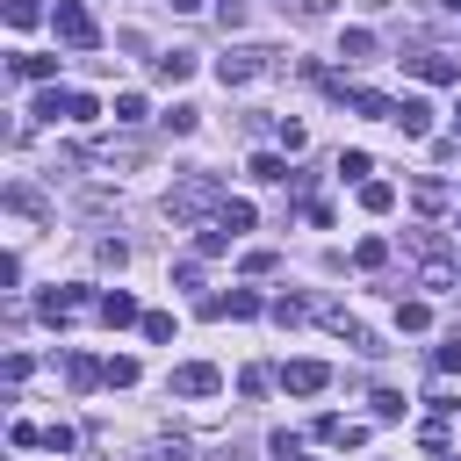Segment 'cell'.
<instances>
[{"instance_id":"cell-32","label":"cell","mask_w":461,"mask_h":461,"mask_svg":"<svg viewBox=\"0 0 461 461\" xmlns=\"http://www.w3.org/2000/svg\"><path fill=\"white\" fill-rule=\"evenodd\" d=\"M281 144H288V151H303V144H310V130H303L295 115H281Z\"/></svg>"},{"instance_id":"cell-16","label":"cell","mask_w":461,"mask_h":461,"mask_svg":"<svg viewBox=\"0 0 461 461\" xmlns=\"http://www.w3.org/2000/svg\"><path fill=\"white\" fill-rule=\"evenodd\" d=\"M14 79H58V58H29V50H14Z\"/></svg>"},{"instance_id":"cell-8","label":"cell","mask_w":461,"mask_h":461,"mask_svg":"<svg viewBox=\"0 0 461 461\" xmlns=\"http://www.w3.org/2000/svg\"><path fill=\"white\" fill-rule=\"evenodd\" d=\"M411 72H418L425 86H461V65H454L447 50H418V58H411Z\"/></svg>"},{"instance_id":"cell-40","label":"cell","mask_w":461,"mask_h":461,"mask_svg":"<svg viewBox=\"0 0 461 461\" xmlns=\"http://www.w3.org/2000/svg\"><path fill=\"white\" fill-rule=\"evenodd\" d=\"M447 461H461V454H447Z\"/></svg>"},{"instance_id":"cell-12","label":"cell","mask_w":461,"mask_h":461,"mask_svg":"<svg viewBox=\"0 0 461 461\" xmlns=\"http://www.w3.org/2000/svg\"><path fill=\"white\" fill-rule=\"evenodd\" d=\"M151 72H158L166 86H180V79L194 72V50H158V58H151Z\"/></svg>"},{"instance_id":"cell-4","label":"cell","mask_w":461,"mask_h":461,"mask_svg":"<svg viewBox=\"0 0 461 461\" xmlns=\"http://www.w3.org/2000/svg\"><path fill=\"white\" fill-rule=\"evenodd\" d=\"M267 58H274V50L238 43V50H223V58H216V79H223V86H245V79H259V72H267Z\"/></svg>"},{"instance_id":"cell-6","label":"cell","mask_w":461,"mask_h":461,"mask_svg":"<svg viewBox=\"0 0 461 461\" xmlns=\"http://www.w3.org/2000/svg\"><path fill=\"white\" fill-rule=\"evenodd\" d=\"M166 389H173V396H216V389H223V375H216L209 360H180V367L166 375Z\"/></svg>"},{"instance_id":"cell-13","label":"cell","mask_w":461,"mask_h":461,"mask_svg":"<svg viewBox=\"0 0 461 461\" xmlns=\"http://www.w3.org/2000/svg\"><path fill=\"white\" fill-rule=\"evenodd\" d=\"M65 375H72V389H94V382H108V360H94V353H72V360H65Z\"/></svg>"},{"instance_id":"cell-28","label":"cell","mask_w":461,"mask_h":461,"mask_svg":"<svg viewBox=\"0 0 461 461\" xmlns=\"http://www.w3.org/2000/svg\"><path fill=\"white\" fill-rule=\"evenodd\" d=\"M303 317H310L303 295H281V303H274V324H303Z\"/></svg>"},{"instance_id":"cell-11","label":"cell","mask_w":461,"mask_h":461,"mask_svg":"<svg viewBox=\"0 0 461 461\" xmlns=\"http://www.w3.org/2000/svg\"><path fill=\"white\" fill-rule=\"evenodd\" d=\"M396 130H403V137H425V130H432V108H425L418 94H403V101H396Z\"/></svg>"},{"instance_id":"cell-20","label":"cell","mask_w":461,"mask_h":461,"mask_svg":"<svg viewBox=\"0 0 461 461\" xmlns=\"http://www.w3.org/2000/svg\"><path fill=\"white\" fill-rule=\"evenodd\" d=\"M252 180H267V187H281V180H288V158H274V151H259V158H252Z\"/></svg>"},{"instance_id":"cell-33","label":"cell","mask_w":461,"mask_h":461,"mask_svg":"<svg viewBox=\"0 0 461 461\" xmlns=\"http://www.w3.org/2000/svg\"><path fill=\"white\" fill-rule=\"evenodd\" d=\"M94 252H101V267H122V259H130V245H122V238H101Z\"/></svg>"},{"instance_id":"cell-35","label":"cell","mask_w":461,"mask_h":461,"mask_svg":"<svg viewBox=\"0 0 461 461\" xmlns=\"http://www.w3.org/2000/svg\"><path fill=\"white\" fill-rule=\"evenodd\" d=\"M216 14H223V29H238L245 22V0H216Z\"/></svg>"},{"instance_id":"cell-15","label":"cell","mask_w":461,"mask_h":461,"mask_svg":"<svg viewBox=\"0 0 461 461\" xmlns=\"http://www.w3.org/2000/svg\"><path fill=\"white\" fill-rule=\"evenodd\" d=\"M339 58H346V65H367V58H375V36H367V29H346V36H339Z\"/></svg>"},{"instance_id":"cell-10","label":"cell","mask_w":461,"mask_h":461,"mask_svg":"<svg viewBox=\"0 0 461 461\" xmlns=\"http://www.w3.org/2000/svg\"><path fill=\"white\" fill-rule=\"evenodd\" d=\"M101 324H115V331H122V324H144L137 295H130V288H108V295H101Z\"/></svg>"},{"instance_id":"cell-14","label":"cell","mask_w":461,"mask_h":461,"mask_svg":"<svg viewBox=\"0 0 461 461\" xmlns=\"http://www.w3.org/2000/svg\"><path fill=\"white\" fill-rule=\"evenodd\" d=\"M360 209H367V216H389V209H396V187H389V180H360Z\"/></svg>"},{"instance_id":"cell-17","label":"cell","mask_w":461,"mask_h":461,"mask_svg":"<svg viewBox=\"0 0 461 461\" xmlns=\"http://www.w3.org/2000/svg\"><path fill=\"white\" fill-rule=\"evenodd\" d=\"M411 202H418L425 216H439V209H447V180H418V187H411Z\"/></svg>"},{"instance_id":"cell-26","label":"cell","mask_w":461,"mask_h":461,"mask_svg":"<svg viewBox=\"0 0 461 461\" xmlns=\"http://www.w3.org/2000/svg\"><path fill=\"white\" fill-rule=\"evenodd\" d=\"M130 382H137V360L115 353V360H108V389H130Z\"/></svg>"},{"instance_id":"cell-21","label":"cell","mask_w":461,"mask_h":461,"mask_svg":"<svg viewBox=\"0 0 461 461\" xmlns=\"http://www.w3.org/2000/svg\"><path fill=\"white\" fill-rule=\"evenodd\" d=\"M382 259H389V245H382V238H360V245H353V267H367V274H375Z\"/></svg>"},{"instance_id":"cell-23","label":"cell","mask_w":461,"mask_h":461,"mask_svg":"<svg viewBox=\"0 0 461 461\" xmlns=\"http://www.w3.org/2000/svg\"><path fill=\"white\" fill-rule=\"evenodd\" d=\"M418 288H454V267H447V259H425V274H418Z\"/></svg>"},{"instance_id":"cell-22","label":"cell","mask_w":461,"mask_h":461,"mask_svg":"<svg viewBox=\"0 0 461 461\" xmlns=\"http://www.w3.org/2000/svg\"><path fill=\"white\" fill-rule=\"evenodd\" d=\"M339 173H346V180H367L375 158H367V151H339Z\"/></svg>"},{"instance_id":"cell-7","label":"cell","mask_w":461,"mask_h":461,"mask_svg":"<svg viewBox=\"0 0 461 461\" xmlns=\"http://www.w3.org/2000/svg\"><path fill=\"white\" fill-rule=\"evenodd\" d=\"M281 389L288 396H317V389H331V367L324 360H288L281 367Z\"/></svg>"},{"instance_id":"cell-19","label":"cell","mask_w":461,"mask_h":461,"mask_svg":"<svg viewBox=\"0 0 461 461\" xmlns=\"http://www.w3.org/2000/svg\"><path fill=\"white\" fill-rule=\"evenodd\" d=\"M216 230H230V238L252 230V202H223V209H216Z\"/></svg>"},{"instance_id":"cell-3","label":"cell","mask_w":461,"mask_h":461,"mask_svg":"<svg viewBox=\"0 0 461 461\" xmlns=\"http://www.w3.org/2000/svg\"><path fill=\"white\" fill-rule=\"evenodd\" d=\"M29 115H50V122H58V115H65V122H94L101 108H94V94H58V86H43Z\"/></svg>"},{"instance_id":"cell-24","label":"cell","mask_w":461,"mask_h":461,"mask_svg":"<svg viewBox=\"0 0 461 461\" xmlns=\"http://www.w3.org/2000/svg\"><path fill=\"white\" fill-rule=\"evenodd\" d=\"M396 324H403V331H425L432 310H425V303H396Z\"/></svg>"},{"instance_id":"cell-2","label":"cell","mask_w":461,"mask_h":461,"mask_svg":"<svg viewBox=\"0 0 461 461\" xmlns=\"http://www.w3.org/2000/svg\"><path fill=\"white\" fill-rule=\"evenodd\" d=\"M50 29L72 43V50H94L101 43V29H94V14H86V0H58L50 7Z\"/></svg>"},{"instance_id":"cell-39","label":"cell","mask_w":461,"mask_h":461,"mask_svg":"<svg viewBox=\"0 0 461 461\" xmlns=\"http://www.w3.org/2000/svg\"><path fill=\"white\" fill-rule=\"evenodd\" d=\"M454 130H461V101H454Z\"/></svg>"},{"instance_id":"cell-5","label":"cell","mask_w":461,"mask_h":461,"mask_svg":"<svg viewBox=\"0 0 461 461\" xmlns=\"http://www.w3.org/2000/svg\"><path fill=\"white\" fill-rule=\"evenodd\" d=\"M43 324H72V317H86V310H101V295H86V288H50L43 303Z\"/></svg>"},{"instance_id":"cell-30","label":"cell","mask_w":461,"mask_h":461,"mask_svg":"<svg viewBox=\"0 0 461 461\" xmlns=\"http://www.w3.org/2000/svg\"><path fill=\"white\" fill-rule=\"evenodd\" d=\"M267 447H274V461H303V439H295V432H274Z\"/></svg>"},{"instance_id":"cell-36","label":"cell","mask_w":461,"mask_h":461,"mask_svg":"<svg viewBox=\"0 0 461 461\" xmlns=\"http://www.w3.org/2000/svg\"><path fill=\"white\" fill-rule=\"evenodd\" d=\"M324 7H331V0H295V14H324Z\"/></svg>"},{"instance_id":"cell-25","label":"cell","mask_w":461,"mask_h":461,"mask_svg":"<svg viewBox=\"0 0 461 461\" xmlns=\"http://www.w3.org/2000/svg\"><path fill=\"white\" fill-rule=\"evenodd\" d=\"M137 331H144V339H158V346H166V339H173V317H166V310H144V324H137Z\"/></svg>"},{"instance_id":"cell-31","label":"cell","mask_w":461,"mask_h":461,"mask_svg":"<svg viewBox=\"0 0 461 461\" xmlns=\"http://www.w3.org/2000/svg\"><path fill=\"white\" fill-rule=\"evenodd\" d=\"M36 14H43V0H7V22H14V29H29Z\"/></svg>"},{"instance_id":"cell-18","label":"cell","mask_w":461,"mask_h":461,"mask_svg":"<svg viewBox=\"0 0 461 461\" xmlns=\"http://www.w3.org/2000/svg\"><path fill=\"white\" fill-rule=\"evenodd\" d=\"M7 209H22V216H50V202H43L36 187H22V180L7 187Z\"/></svg>"},{"instance_id":"cell-38","label":"cell","mask_w":461,"mask_h":461,"mask_svg":"<svg viewBox=\"0 0 461 461\" xmlns=\"http://www.w3.org/2000/svg\"><path fill=\"white\" fill-rule=\"evenodd\" d=\"M216 461H245V454H238V447H230V454H216Z\"/></svg>"},{"instance_id":"cell-27","label":"cell","mask_w":461,"mask_h":461,"mask_svg":"<svg viewBox=\"0 0 461 461\" xmlns=\"http://www.w3.org/2000/svg\"><path fill=\"white\" fill-rule=\"evenodd\" d=\"M115 122H144V94H115Z\"/></svg>"},{"instance_id":"cell-34","label":"cell","mask_w":461,"mask_h":461,"mask_svg":"<svg viewBox=\"0 0 461 461\" xmlns=\"http://www.w3.org/2000/svg\"><path fill=\"white\" fill-rule=\"evenodd\" d=\"M432 367H439V375H454V367H461V339H447V346L432 353Z\"/></svg>"},{"instance_id":"cell-29","label":"cell","mask_w":461,"mask_h":461,"mask_svg":"<svg viewBox=\"0 0 461 461\" xmlns=\"http://www.w3.org/2000/svg\"><path fill=\"white\" fill-rule=\"evenodd\" d=\"M375 418H382V425L403 418V396H396V389H375Z\"/></svg>"},{"instance_id":"cell-9","label":"cell","mask_w":461,"mask_h":461,"mask_svg":"<svg viewBox=\"0 0 461 461\" xmlns=\"http://www.w3.org/2000/svg\"><path fill=\"white\" fill-rule=\"evenodd\" d=\"M202 317H259V295H252V288H230V295H202Z\"/></svg>"},{"instance_id":"cell-1","label":"cell","mask_w":461,"mask_h":461,"mask_svg":"<svg viewBox=\"0 0 461 461\" xmlns=\"http://www.w3.org/2000/svg\"><path fill=\"white\" fill-rule=\"evenodd\" d=\"M223 202H230V194H223L216 173H180L173 194H166V216H173V223H202V216H216Z\"/></svg>"},{"instance_id":"cell-37","label":"cell","mask_w":461,"mask_h":461,"mask_svg":"<svg viewBox=\"0 0 461 461\" xmlns=\"http://www.w3.org/2000/svg\"><path fill=\"white\" fill-rule=\"evenodd\" d=\"M173 7H180V14H194V7H202V0H173Z\"/></svg>"}]
</instances>
